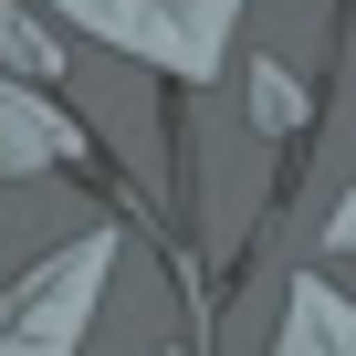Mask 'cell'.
Wrapping results in <instances>:
<instances>
[{"label": "cell", "mask_w": 356, "mask_h": 356, "mask_svg": "<svg viewBox=\"0 0 356 356\" xmlns=\"http://www.w3.org/2000/svg\"><path fill=\"white\" fill-rule=\"evenodd\" d=\"M115 262H126V231L95 220V231L53 241L32 273H11V283H0V356H84Z\"/></svg>", "instance_id": "obj_1"}, {"label": "cell", "mask_w": 356, "mask_h": 356, "mask_svg": "<svg viewBox=\"0 0 356 356\" xmlns=\"http://www.w3.org/2000/svg\"><path fill=\"white\" fill-rule=\"evenodd\" d=\"M42 11L115 42V53H136L168 84H220V53L241 32V0H42Z\"/></svg>", "instance_id": "obj_2"}, {"label": "cell", "mask_w": 356, "mask_h": 356, "mask_svg": "<svg viewBox=\"0 0 356 356\" xmlns=\"http://www.w3.org/2000/svg\"><path fill=\"white\" fill-rule=\"evenodd\" d=\"M115 178L105 168V147L74 126V105H63V84H22L11 63H0V178Z\"/></svg>", "instance_id": "obj_3"}, {"label": "cell", "mask_w": 356, "mask_h": 356, "mask_svg": "<svg viewBox=\"0 0 356 356\" xmlns=\"http://www.w3.org/2000/svg\"><path fill=\"white\" fill-rule=\"evenodd\" d=\"M273 356H356V304H346L325 273H304V283L283 293V335H273Z\"/></svg>", "instance_id": "obj_4"}, {"label": "cell", "mask_w": 356, "mask_h": 356, "mask_svg": "<svg viewBox=\"0 0 356 356\" xmlns=\"http://www.w3.org/2000/svg\"><path fill=\"white\" fill-rule=\"evenodd\" d=\"M0 63H11L22 84H63V42H53V22H32L22 0H0Z\"/></svg>", "instance_id": "obj_5"}, {"label": "cell", "mask_w": 356, "mask_h": 356, "mask_svg": "<svg viewBox=\"0 0 356 356\" xmlns=\"http://www.w3.org/2000/svg\"><path fill=\"white\" fill-rule=\"evenodd\" d=\"M252 126H262V136H293V126H304L293 63H252Z\"/></svg>", "instance_id": "obj_6"}, {"label": "cell", "mask_w": 356, "mask_h": 356, "mask_svg": "<svg viewBox=\"0 0 356 356\" xmlns=\"http://www.w3.org/2000/svg\"><path fill=\"white\" fill-rule=\"evenodd\" d=\"M325 252H335V262H356V189L325 210Z\"/></svg>", "instance_id": "obj_7"}]
</instances>
